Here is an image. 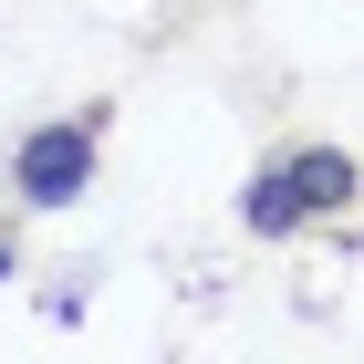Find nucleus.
<instances>
[{"mask_svg": "<svg viewBox=\"0 0 364 364\" xmlns=\"http://www.w3.org/2000/svg\"><path fill=\"white\" fill-rule=\"evenodd\" d=\"M343 198H354V156H343V146H291V156H271V167L250 177L240 219H250L260 240H291L302 219H333Z\"/></svg>", "mask_w": 364, "mask_h": 364, "instance_id": "f257e3e1", "label": "nucleus"}, {"mask_svg": "<svg viewBox=\"0 0 364 364\" xmlns=\"http://www.w3.org/2000/svg\"><path fill=\"white\" fill-rule=\"evenodd\" d=\"M0 281H11V240H0Z\"/></svg>", "mask_w": 364, "mask_h": 364, "instance_id": "7ed1b4c3", "label": "nucleus"}, {"mask_svg": "<svg viewBox=\"0 0 364 364\" xmlns=\"http://www.w3.org/2000/svg\"><path fill=\"white\" fill-rule=\"evenodd\" d=\"M84 177H94V125H31L21 156H11V188H21L31 208L84 198Z\"/></svg>", "mask_w": 364, "mask_h": 364, "instance_id": "f03ea898", "label": "nucleus"}]
</instances>
